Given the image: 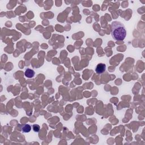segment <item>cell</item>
<instances>
[{"mask_svg":"<svg viewBox=\"0 0 145 145\" xmlns=\"http://www.w3.org/2000/svg\"><path fill=\"white\" fill-rule=\"evenodd\" d=\"M111 26V34L114 39L117 41L124 40L126 35V31L124 24L115 21L112 22Z\"/></svg>","mask_w":145,"mask_h":145,"instance_id":"1","label":"cell"},{"mask_svg":"<svg viewBox=\"0 0 145 145\" xmlns=\"http://www.w3.org/2000/svg\"><path fill=\"white\" fill-rule=\"evenodd\" d=\"M106 70V65L104 64H99L95 68V71L97 74H101L104 73Z\"/></svg>","mask_w":145,"mask_h":145,"instance_id":"2","label":"cell"},{"mask_svg":"<svg viewBox=\"0 0 145 145\" xmlns=\"http://www.w3.org/2000/svg\"><path fill=\"white\" fill-rule=\"evenodd\" d=\"M35 74V71L32 70V69H27V70H26L25 73H24L25 76L27 78H31L34 77Z\"/></svg>","mask_w":145,"mask_h":145,"instance_id":"3","label":"cell"},{"mask_svg":"<svg viewBox=\"0 0 145 145\" xmlns=\"http://www.w3.org/2000/svg\"><path fill=\"white\" fill-rule=\"evenodd\" d=\"M21 130L24 133H29L31 130V126L29 124H24L21 126Z\"/></svg>","mask_w":145,"mask_h":145,"instance_id":"4","label":"cell"},{"mask_svg":"<svg viewBox=\"0 0 145 145\" xmlns=\"http://www.w3.org/2000/svg\"><path fill=\"white\" fill-rule=\"evenodd\" d=\"M32 129H33L34 131L35 132L38 133L40 131V126L39 125H38V124H34V125L32 126Z\"/></svg>","mask_w":145,"mask_h":145,"instance_id":"5","label":"cell"}]
</instances>
